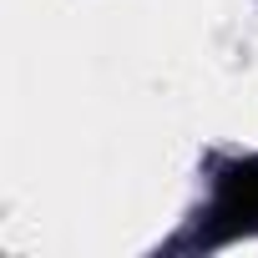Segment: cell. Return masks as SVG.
I'll list each match as a JSON object with an SVG mask.
<instances>
[{"label": "cell", "instance_id": "cell-1", "mask_svg": "<svg viewBox=\"0 0 258 258\" xmlns=\"http://www.w3.org/2000/svg\"><path fill=\"white\" fill-rule=\"evenodd\" d=\"M258 233V157L228 162L213 187V208L203 218V243H228Z\"/></svg>", "mask_w": 258, "mask_h": 258}]
</instances>
